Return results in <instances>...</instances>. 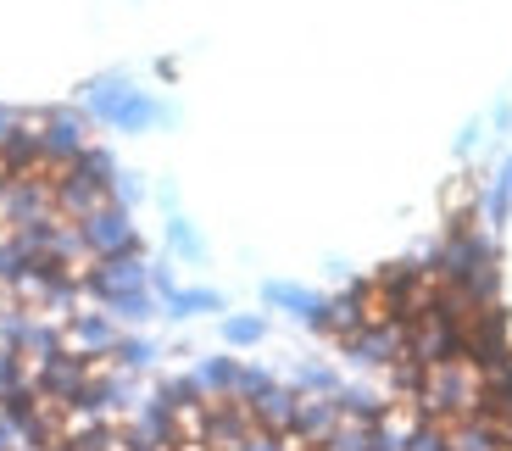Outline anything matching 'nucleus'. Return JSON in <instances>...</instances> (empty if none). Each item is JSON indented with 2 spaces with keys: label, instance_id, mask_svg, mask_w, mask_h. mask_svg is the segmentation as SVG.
<instances>
[{
  "label": "nucleus",
  "instance_id": "1",
  "mask_svg": "<svg viewBox=\"0 0 512 451\" xmlns=\"http://www.w3.org/2000/svg\"><path fill=\"white\" fill-rule=\"evenodd\" d=\"M78 229H84V245H90V257H123V251H140V229H134V218H128V207H117V201H106V207H95L90 218H78Z\"/></svg>",
  "mask_w": 512,
  "mask_h": 451
},
{
  "label": "nucleus",
  "instance_id": "2",
  "mask_svg": "<svg viewBox=\"0 0 512 451\" xmlns=\"http://www.w3.org/2000/svg\"><path fill=\"white\" fill-rule=\"evenodd\" d=\"M123 340L117 318L106 307H78L67 312V346L73 351H90V357H112V346Z\"/></svg>",
  "mask_w": 512,
  "mask_h": 451
},
{
  "label": "nucleus",
  "instance_id": "3",
  "mask_svg": "<svg viewBox=\"0 0 512 451\" xmlns=\"http://www.w3.org/2000/svg\"><path fill=\"white\" fill-rule=\"evenodd\" d=\"M245 407H251L256 429L290 435V429H295V407H301V390H295V385H279V379H273V385H268V390H256V396L245 401Z\"/></svg>",
  "mask_w": 512,
  "mask_h": 451
},
{
  "label": "nucleus",
  "instance_id": "4",
  "mask_svg": "<svg viewBox=\"0 0 512 451\" xmlns=\"http://www.w3.org/2000/svg\"><path fill=\"white\" fill-rule=\"evenodd\" d=\"M195 379H201L206 396H234V385H240V362L234 357H206Z\"/></svg>",
  "mask_w": 512,
  "mask_h": 451
},
{
  "label": "nucleus",
  "instance_id": "5",
  "mask_svg": "<svg viewBox=\"0 0 512 451\" xmlns=\"http://www.w3.org/2000/svg\"><path fill=\"white\" fill-rule=\"evenodd\" d=\"M106 362H112V368H123V374H140V368H151V362H156V346H151V340H140V335H123Z\"/></svg>",
  "mask_w": 512,
  "mask_h": 451
},
{
  "label": "nucleus",
  "instance_id": "6",
  "mask_svg": "<svg viewBox=\"0 0 512 451\" xmlns=\"http://www.w3.org/2000/svg\"><path fill=\"white\" fill-rule=\"evenodd\" d=\"M106 312H112L117 323H145L156 312V301H151V290H117V296L106 301Z\"/></svg>",
  "mask_w": 512,
  "mask_h": 451
},
{
  "label": "nucleus",
  "instance_id": "7",
  "mask_svg": "<svg viewBox=\"0 0 512 451\" xmlns=\"http://www.w3.org/2000/svg\"><path fill=\"white\" fill-rule=\"evenodd\" d=\"M223 335H229L234 346H256V340H262V318H234Z\"/></svg>",
  "mask_w": 512,
  "mask_h": 451
},
{
  "label": "nucleus",
  "instance_id": "8",
  "mask_svg": "<svg viewBox=\"0 0 512 451\" xmlns=\"http://www.w3.org/2000/svg\"><path fill=\"white\" fill-rule=\"evenodd\" d=\"M167 301H173V312H201V307H218L212 296H179V290H173Z\"/></svg>",
  "mask_w": 512,
  "mask_h": 451
},
{
  "label": "nucleus",
  "instance_id": "9",
  "mask_svg": "<svg viewBox=\"0 0 512 451\" xmlns=\"http://www.w3.org/2000/svg\"><path fill=\"white\" fill-rule=\"evenodd\" d=\"M17 446H23V429H17L12 418L0 413V451H17Z\"/></svg>",
  "mask_w": 512,
  "mask_h": 451
}]
</instances>
